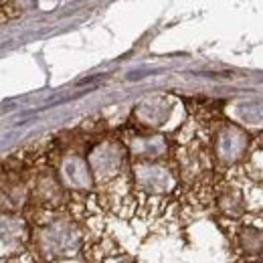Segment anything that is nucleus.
<instances>
[{
    "mask_svg": "<svg viewBox=\"0 0 263 263\" xmlns=\"http://www.w3.org/2000/svg\"><path fill=\"white\" fill-rule=\"evenodd\" d=\"M79 245H81L79 231L67 219L51 221L49 225H45L39 231V237H36V249L47 259L71 257L77 253Z\"/></svg>",
    "mask_w": 263,
    "mask_h": 263,
    "instance_id": "obj_1",
    "label": "nucleus"
},
{
    "mask_svg": "<svg viewBox=\"0 0 263 263\" xmlns=\"http://www.w3.org/2000/svg\"><path fill=\"white\" fill-rule=\"evenodd\" d=\"M89 168H91V174L98 182H107V180H114L126 162V148L124 144L120 142H114V140H107V142H101L98 144L89 158Z\"/></svg>",
    "mask_w": 263,
    "mask_h": 263,
    "instance_id": "obj_2",
    "label": "nucleus"
},
{
    "mask_svg": "<svg viewBox=\"0 0 263 263\" xmlns=\"http://www.w3.org/2000/svg\"><path fill=\"white\" fill-rule=\"evenodd\" d=\"M134 180L142 193L154 197L166 195L176 186L174 172L162 162H138L134 166Z\"/></svg>",
    "mask_w": 263,
    "mask_h": 263,
    "instance_id": "obj_3",
    "label": "nucleus"
},
{
    "mask_svg": "<svg viewBox=\"0 0 263 263\" xmlns=\"http://www.w3.org/2000/svg\"><path fill=\"white\" fill-rule=\"evenodd\" d=\"M27 237H29V227L25 219L10 213H0V257H10L21 253Z\"/></svg>",
    "mask_w": 263,
    "mask_h": 263,
    "instance_id": "obj_4",
    "label": "nucleus"
},
{
    "mask_svg": "<svg viewBox=\"0 0 263 263\" xmlns=\"http://www.w3.org/2000/svg\"><path fill=\"white\" fill-rule=\"evenodd\" d=\"M59 178L61 184L71 191H89L93 184V174L89 162L81 158L79 154H67L59 166Z\"/></svg>",
    "mask_w": 263,
    "mask_h": 263,
    "instance_id": "obj_5",
    "label": "nucleus"
},
{
    "mask_svg": "<svg viewBox=\"0 0 263 263\" xmlns=\"http://www.w3.org/2000/svg\"><path fill=\"white\" fill-rule=\"evenodd\" d=\"M249 148V136L235 124L223 126L217 136V156L223 164L237 162Z\"/></svg>",
    "mask_w": 263,
    "mask_h": 263,
    "instance_id": "obj_6",
    "label": "nucleus"
},
{
    "mask_svg": "<svg viewBox=\"0 0 263 263\" xmlns=\"http://www.w3.org/2000/svg\"><path fill=\"white\" fill-rule=\"evenodd\" d=\"M130 150L140 162H158L168 154V142L162 136H138L132 138Z\"/></svg>",
    "mask_w": 263,
    "mask_h": 263,
    "instance_id": "obj_7",
    "label": "nucleus"
},
{
    "mask_svg": "<svg viewBox=\"0 0 263 263\" xmlns=\"http://www.w3.org/2000/svg\"><path fill=\"white\" fill-rule=\"evenodd\" d=\"M170 111H172V105L164 98H150L136 107V118L144 126L158 128L170 118Z\"/></svg>",
    "mask_w": 263,
    "mask_h": 263,
    "instance_id": "obj_8",
    "label": "nucleus"
},
{
    "mask_svg": "<svg viewBox=\"0 0 263 263\" xmlns=\"http://www.w3.org/2000/svg\"><path fill=\"white\" fill-rule=\"evenodd\" d=\"M25 184L18 180H6L4 184H0V211H12L18 209L25 202Z\"/></svg>",
    "mask_w": 263,
    "mask_h": 263,
    "instance_id": "obj_9",
    "label": "nucleus"
},
{
    "mask_svg": "<svg viewBox=\"0 0 263 263\" xmlns=\"http://www.w3.org/2000/svg\"><path fill=\"white\" fill-rule=\"evenodd\" d=\"M235 118L247 126H253V128H263V103L261 101H253V99H247V101H239L235 105Z\"/></svg>",
    "mask_w": 263,
    "mask_h": 263,
    "instance_id": "obj_10",
    "label": "nucleus"
},
{
    "mask_svg": "<svg viewBox=\"0 0 263 263\" xmlns=\"http://www.w3.org/2000/svg\"><path fill=\"white\" fill-rule=\"evenodd\" d=\"M36 197L41 202L45 204H57L61 200L63 195V189L59 184V180L53 176V174H43L39 180H36V189H34Z\"/></svg>",
    "mask_w": 263,
    "mask_h": 263,
    "instance_id": "obj_11",
    "label": "nucleus"
},
{
    "mask_svg": "<svg viewBox=\"0 0 263 263\" xmlns=\"http://www.w3.org/2000/svg\"><path fill=\"white\" fill-rule=\"evenodd\" d=\"M239 247L245 255L257 257L263 253V231L257 227H243L239 231Z\"/></svg>",
    "mask_w": 263,
    "mask_h": 263,
    "instance_id": "obj_12",
    "label": "nucleus"
},
{
    "mask_svg": "<svg viewBox=\"0 0 263 263\" xmlns=\"http://www.w3.org/2000/svg\"><path fill=\"white\" fill-rule=\"evenodd\" d=\"M219 209L223 215H227L231 219H237L243 215V209H245V202H243V195L239 189H227L221 193L219 197Z\"/></svg>",
    "mask_w": 263,
    "mask_h": 263,
    "instance_id": "obj_13",
    "label": "nucleus"
},
{
    "mask_svg": "<svg viewBox=\"0 0 263 263\" xmlns=\"http://www.w3.org/2000/svg\"><path fill=\"white\" fill-rule=\"evenodd\" d=\"M261 263H263V259H261Z\"/></svg>",
    "mask_w": 263,
    "mask_h": 263,
    "instance_id": "obj_14",
    "label": "nucleus"
}]
</instances>
